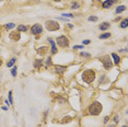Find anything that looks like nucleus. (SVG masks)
<instances>
[{
    "mask_svg": "<svg viewBox=\"0 0 128 127\" xmlns=\"http://www.w3.org/2000/svg\"><path fill=\"white\" fill-rule=\"evenodd\" d=\"M82 79H83V81L87 82V83H91V82L94 81V79H95V71L91 70V69L84 70L82 74Z\"/></svg>",
    "mask_w": 128,
    "mask_h": 127,
    "instance_id": "f257e3e1",
    "label": "nucleus"
},
{
    "mask_svg": "<svg viewBox=\"0 0 128 127\" xmlns=\"http://www.w3.org/2000/svg\"><path fill=\"white\" fill-rule=\"evenodd\" d=\"M102 111V104L100 102H93L90 106H89V113L91 115H99Z\"/></svg>",
    "mask_w": 128,
    "mask_h": 127,
    "instance_id": "f03ea898",
    "label": "nucleus"
},
{
    "mask_svg": "<svg viewBox=\"0 0 128 127\" xmlns=\"http://www.w3.org/2000/svg\"><path fill=\"white\" fill-rule=\"evenodd\" d=\"M45 25L48 31H56V30H59L60 28L58 22H56V21H47L45 23Z\"/></svg>",
    "mask_w": 128,
    "mask_h": 127,
    "instance_id": "7ed1b4c3",
    "label": "nucleus"
},
{
    "mask_svg": "<svg viewBox=\"0 0 128 127\" xmlns=\"http://www.w3.org/2000/svg\"><path fill=\"white\" fill-rule=\"evenodd\" d=\"M57 44H58L60 47H67V46L69 45V41L66 36L61 35V36L57 37Z\"/></svg>",
    "mask_w": 128,
    "mask_h": 127,
    "instance_id": "20e7f679",
    "label": "nucleus"
},
{
    "mask_svg": "<svg viewBox=\"0 0 128 127\" xmlns=\"http://www.w3.org/2000/svg\"><path fill=\"white\" fill-rule=\"evenodd\" d=\"M102 62H103V66L105 69H110L113 65V62H112V59L110 56H105L104 58H102Z\"/></svg>",
    "mask_w": 128,
    "mask_h": 127,
    "instance_id": "39448f33",
    "label": "nucleus"
},
{
    "mask_svg": "<svg viewBox=\"0 0 128 127\" xmlns=\"http://www.w3.org/2000/svg\"><path fill=\"white\" fill-rule=\"evenodd\" d=\"M31 32H32V34H35V35L41 34L43 32L42 25H41V24H34V25L31 28Z\"/></svg>",
    "mask_w": 128,
    "mask_h": 127,
    "instance_id": "423d86ee",
    "label": "nucleus"
},
{
    "mask_svg": "<svg viewBox=\"0 0 128 127\" xmlns=\"http://www.w3.org/2000/svg\"><path fill=\"white\" fill-rule=\"evenodd\" d=\"M116 2V0H106L103 2V8H110L114 5V3Z\"/></svg>",
    "mask_w": 128,
    "mask_h": 127,
    "instance_id": "0eeeda50",
    "label": "nucleus"
},
{
    "mask_svg": "<svg viewBox=\"0 0 128 127\" xmlns=\"http://www.w3.org/2000/svg\"><path fill=\"white\" fill-rule=\"evenodd\" d=\"M10 37H11V40L13 41H19L20 40V33L19 32H12L11 34H10Z\"/></svg>",
    "mask_w": 128,
    "mask_h": 127,
    "instance_id": "6e6552de",
    "label": "nucleus"
},
{
    "mask_svg": "<svg viewBox=\"0 0 128 127\" xmlns=\"http://www.w3.org/2000/svg\"><path fill=\"white\" fill-rule=\"evenodd\" d=\"M49 43H50V45H51V54H55L57 52V48H56V45H55V43L53 40H50V38H48Z\"/></svg>",
    "mask_w": 128,
    "mask_h": 127,
    "instance_id": "1a4fd4ad",
    "label": "nucleus"
},
{
    "mask_svg": "<svg viewBox=\"0 0 128 127\" xmlns=\"http://www.w3.org/2000/svg\"><path fill=\"white\" fill-rule=\"evenodd\" d=\"M65 70H66V67H59V66H57L55 68V72H57V74H63Z\"/></svg>",
    "mask_w": 128,
    "mask_h": 127,
    "instance_id": "9d476101",
    "label": "nucleus"
},
{
    "mask_svg": "<svg viewBox=\"0 0 128 127\" xmlns=\"http://www.w3.org/2000/svg\"><path fill=\"white\" fill-rule=\"evenodd\" d=\"M112 57H113V59H114V64H118V62H119L120 58H119V56H118L117 54L113 53L112 54Z\"/></svg>",
    "mask_w": 128,
    "mask_h": 127,
    "instance_id": "9b49d317",
    "label": "nucleus"
},
{
    "mask_svg": "<svg viewBox=\"0 0 128 127\" xmlns=\"http://www.w3.org/2000/svg\"><path fill=\"white\" fill-rule=\"evenodd\" d=\"M110 28V23H107V22H104L100 25V30H102V31H105L106 28Z\"/></svg>",
    "mask_w": 128,
    "mask_h": 127,
    "instance_id": "f8f14e48",
    "label": "nucleus"
},
{
    "mask_svg": "<svg viewBox=\"0 0 128 127\" xmlns=\"http://www.w3.org/2000/svg\"><path fill=\"white\" fill-rule=\"evenodd\" d=\"M127 25H128V20H127V19H124V20L120 22V28H127Z\"/></svg>",
    "mask_w": 128,
    "mask_h": 127,
    "instance_id": "ddd939ff",
    "label": "nucleus"
},
{
    "mask_svg": "<svg viewBox=\"0 0 128 127\" xmlns=\"http://www.w3.org/2000/svg\"><path fill=\"white\" fill-rule=\"evenodd\" d=\"M125 9H126V7H125V6H119V7H117V9H116V13H117V14L122 13L123 11H125Z\"/></svg>",
    "mask_w": 128,
    "mask_h": 127,
    "instance_id": "4468645a",
    "label": "nucleus"
},
{
    "mask_svg": "<svg viewBox=\"0 0 128 127\" xmlns=\"http://www.w3.org/2000/svg\"><path fill=\"white\" fill-rule=\"evenodd\" d=\"M110 36H111V34H110V33H104V34H102V35L100 36V38H102V40H105V38H108Z\"/></svg>",
    "mask_w": 128,
    "mask_h": 127,
    "instance_id": "2eb2a0df",
    "label": "nucleus"
},
{
    "mask_svg": "<svg viewBox=\"0 0 128 127\" xmlns=\"http://www.w3.org/2000/svg\"><path fill=\"white\" fill-rule=\"evenodd\" d=\"M18 30L20 32H25L26 30H27V28H26L25 25H19V28H18Z\"/></svg>",
    "mask_w": 128,
    "mask_h": 127,
    "instance_id": "dca6fc26",
    "label": "nucleus"
},
{
    "mask_svg": "<svg viewBox=\"0 0 128 127\" xmlns=\"http://www.w3.org/2000/svg\"><path fill=\"white\" fill-rule=\"evenodd\" d=\"M41 65H42V60H41V59H37V60H35V65H34V67H35V68L40 67Z\"/></svg>",
    "mask_w": 128,
    "mask_h": 127,
    "instance_id": "f3484780",
    "label": "nucleus"
},
{
    "mask_svg": "<svg viewBox=\"0 0 128 127\" xmlns=\"http://www.w3.org/2000/svg\"><path fill=\"white\" fill-rule=\"evenodd\" d=\"M14 62H15V58H12V59L8 62V67H12V66L14 65Z\"/></svg>",
    "mask_w": 128,
    "mask_h": 127,
    "instance_id": "a211bd4d",
    "label": "nucleus"
},
{
    "mask_svg": "<svg viewBox=\"0 0 128 127\" xmlns=\"http://www.w3.org/2000/svg\"><path fill=\"white\" fill-rule=\"evenodd\" d=\"M89 21H91V22H95V21H97V17H90L89 18Z\"/></svg>",
    "mask_w": 128,
    "mask_h": 127,
    "instance_id": "6ab92c4d",
    "label": "nucleus"
},
{
    "mask_svg": "<svg viewBox=\"0 0 128 127\" xmlns=\"http://www.w3.org/2000/svg\"><path fill=\"white\" fill-rule=\"evenodd\" d=\"M12 102H13V100H12V92L10 91V92H9V103L12 104Z\"/></svg>",
    "mask_w": 128,
    "mask_h": 127,
    "instance_id": "aec40b11",
    "label": "nucleus"
},
{
    "mask_svg": "<svg viewBox=\"0 0 128 127\" xmlns=\"http://www.w3.org/2000/svg\"><path fill=\"white\" fill-rule=\"evenodd\" d=\"M11 75H12V76H13V77H15V76H17V67H14L13 69H12V70H11Z\"/></svg>",
    "mask_w": 128,
    "mask_h": 127,
    "instance_id": "412c9836",
    "label": "nucleus"
},
{
    "mask_svg": "<svg viewBox=\"0 0 128 127\" xmlns=\"http://www.w3.org/2000/svg\"><path fill=\"white\" fill-rule=\"evenodd\" d=\"M14 28L13 23H10V24H7L6 25V28H8V30H10V28Z\"/></svg>",
    "mask_w": 128,
    "mask_h": 127,
    "instance_id": "4be33fe9",
    "label": "nucleus"
},
{
    "mask_svg": "<svg viewBox=\"0 0 128 127\" xmlns=\"http://www.w3.org/2000/svg\"><path fill=\"white\" fill-rule=\"evenodd\" d=\"M50 62H51V59H50V57H48L47 60H46V65H50Z\"/></svg>",
    "mask_w": 128,
    "mask_h": 127,
    "instance_id": "5701e85b",
    "label": "nucleus"
},
{
    "mask_svg": "<svg viewBox=\"0 0 128 127\" xmlns=\"http://www.w3.org/2000/svg\"><path fill=\"white\" fill-rule=\"evenodd\" d=\"M64 17H68V18H72V17H73V15H72V14H71V13H65V14H64Z\"/></svg>",
    "mask_w": 128,
    "mask_h": 127,
    "instance_id": "b1692460",
    "label": "nucleus"
},
{
    "mask_svg": "<svg viewBox=\"0 0 128 127\" xmlns=\"http://www.w3.org/2000/svg\"><path fill=\"white\" fill-rule=\"evenodd\" d=\"M81 55H82V56H85V57L90 56V54H88V53H81Z\"/></svg>",
    "mask_w": 128,
    "mask_h": 127,
    "instance_id": "393cba45",
    "label": "nucleus"
},
{
    "mask_svg": "<svg viewBox=\"0 0 128 127\" xmlns=\"http://www.w3.org/2000/svg\"><path fill=\"white\" fill-rule=\"evenodd\" d=\"M79 7V5H77V3H73L72 5V9H76V8H78Z\"/></svg>",
    "mask_w": 128,
    "mask_h": 127,
    "instance_id": "a878e982",
    "label": "nucleus"
},
{
    "mask_svg": "<svg viewBox=\"0 0 128 127\" xmlns=\"http://www.w3.org/2000/svg\"><path fill=\"white\" fill-rule=\"evenodd\" d=\"M89 43H90V41H83V44H85V45H87V44H89Z\"/></svg>",
    "mask_w": 128,
    "mask_h": 127,
    "instance_id": "bb28decb",
    "label": "nucleus"
},
{
    "mask_svg": "<svg viewBox=\"0 0 128 127\" xmlns=\"http://www.w3.org/2000/svg\"><path fill=\"white\" fill-rule=\"evenodd\" d=\"M68 28H73V25H72V24H68Z\"/></svg>",
    "mask_w": 128,
    "mask_h": 127,
    "instance_id": "cd10ccee",
    "label": "nucleus"
},
{
    "mask_svg": "<svg viewBox=\"0 0 128 127\" xmlns=\"http://www.w3.org/2000/svg\"><path fill=\"white\" fill-rule=\"evenodd\" d=\"M107 121H108V117H105V119H104V123H106Z\"/></svg>",
    "mask_w": 128,
    "mask_h": 127,
    "instance_id": "c85d7f7f",
    "label": "nucleus"
},
{
    "mask_svg": "<svg viewBox=\"0 0 128 127\" xmlns=\"http://www.w3.org/2000/svg\"><path fill=\"white\" fill-rule=\"evenodd\" d=\"M1 65H2V60L0 59V67H1Z\"/></svg>",
    "mask_w": 128,
    "mask_h": 127,
    "instance_id": "c756f323",
    "label": "nucleus"
},
{
    "mask_svg": "<svg viewBox=\"0 0 128 127\" xmlns=\"http://www.w3.org/2000/svg\"><path fill=\"white\" fill-rule=\"evenodd\" d=\"M110 127H115V125H111V126H110Z\"/></svg>",
    "mask_w": 128,
    "mask_h": 127,
    "instance_id": "7c9ffc66",
    "label": "nucleus"
},
{
    "mask_svg": "<svg viewBox=\"0 0 128 127\" xmlns=\"http://www.w3.org/2000/svg\"><path fill=\"white\" fill-rule=\"evenodd\" d=\"M54 1H60V0H54Z\"/></svg>",
    "mask_w": 128,
    "mask_h": 127,
    "instance_id": "2f4dec72",
    "label": "nucleus"
},
{
    "mask_svg": "<svg viewBox=\"0 0 128 127\" xmlns=\"http://www.w3.org/2000/svg\"><path fill=\"white\" fill-rule=\"evenodd\" d=\"M123 127H127V126H126V125H125V126H123Z\"/></svg>",
    "mask_w": 128,
    "mask_h": 127,
    "instance_id": "473e14b6",
    "label": "nucleus"
}]
</instances>
